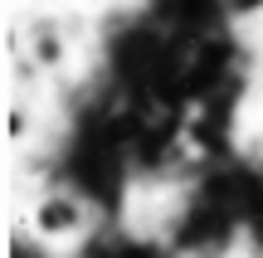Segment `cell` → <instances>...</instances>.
Listing matches in <instances>:
<instances>
[{
	"label": "cell",
	"instance_id": "cell-1",
	"mask_svg": "<svg viewBox=\"0 0 263 258\" xmlns=\"http://www.w3.org/2000/svg\"><path fill=\"white\" fill-rule=\"evenodd\" d=\"M25 224H29V239H34V244H49V249L88 239V229H93L88 190H44L34 205H29Z\"/></svg>",
	"mask_w": 263,
	"mask_h": 258
}]
</instances>
